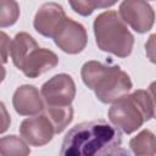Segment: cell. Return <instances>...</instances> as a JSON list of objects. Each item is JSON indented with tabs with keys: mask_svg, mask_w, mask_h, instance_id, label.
<instances>
[{
	"mask_svg": "<svg viewBox=\"0 0 156 156\" xmlns=\"http://www.w3.org/2000/svg\"><path fill=\"white\" fill-rule=\"evenodd\" d=\"M122 136L118 128L104 119L82 122L72 127L63 138L62 156H99L118 154Z\"/></svg>",
	"mask_w": 156,
	"mask_h": 156,
	"instance_id": "6da1fadb",
	"label": "cell"
},
{
	"mask_svg": "<svg viewBox=\"0 0 156 156\" xmlns=\"http://www.w3.org/2000/svg\"><path fill=\"white\" fill-rule=\"evenodd\" d=\"M83 83L102 104H112L128 94L133 87L129 76L119 66L88 61L80 69Z\"/></svg>",
	"mask_w": 156,
	"mask_h": 156,
	"instance_id": "7a4b0ae2",
	"label": "cell"
},
{
	"mask_svg": "<svg viewBox=\"0 0 156 156\" xmlns=\"http://www.w3.org/2000/svg\"><path fill=\"white\" fill-rule=\"evenodd\" d=\"M154 118V104L147 90L138 89L126 94L108 110L110 122L126 134H132L145 122Z\"/></svg>",
	"mask_w": 156,
	"mask_h": 156,
	"instance_id": "3957f363",
	"label": "cell"
},
{
	"mask_svg": "<svg viewBox=\"0 0 156 156\" xmlns=\"http://www.w3.org/2000/svg\"><path fill=\"white\" fill-rule=\"evenodd\" d=\"M94 35L100 50L117 57H127L132 54L134 37L126 22L116 11H105L94 20Z\"/></svg>",
	"mask_w": 156,
	"mask_h": 156,
	"instance_id": "277c9868",
	"label": "cell"
},
{
	"mask_svg": "<svg viewBox=\"0 0 156 156\" xmlns=\"http://www.w3.org/2000/svg\"><path fill=\"white\" fill-rule=\"evenodd\" d=\"M40 94L45 105L68 106L76 96V84L69 74L58 73L43 84Z\"/></svg>",
	"mask_w": 156,
	"mask_h": 156,
	"instance_id": "5b68a950",
	"label": "cell"
},
{
	"mask_svg": "<svg viewBox=\"0 0 156 156\" xmlns=\"http://www.w3.org/2000/svg\"><path fill=\"white\" fill-rule=\"evenodd\" d=\"M119 16L136 33L149 32L155 23V11L145 0H123Z\"/></svg>",
	"mask_w": 156,
	"mask_h": 156,
	"instance_id": "8992f818",
	"label": "cell"
},
{
	"mask_svg": "<svg viewBox=\"0 0 156 156\" xmlns=\"http://www.w3.org/2000/svg\"><path fill=\"white\" fill-rule=\"evenodd\" d=\"M20 134L28 145L39 147L51 141L56 133L52 122L43 112L23 119L20 126Z\"/></svg>",
	"mask_w": 156,
	"mask_h": 156,
	"instance_id": "52a82bcc",
	"label": "cell"
},
{
	"mask_svg": "<svg viewBox=\"0 0 156 156\" xmlns=\"http://www.w3.org/2000/svg\"><path fill=\"white\" fill-rule=\"evenodd\" d=\"M52 39L56 46L63 52L74 55L83 51L87 46L88 34L83 24L67 17Z\"/></svg>",
	"mask_w": 156,
	"mask_h": 156,
	"instance_id": "ba28073f",
	"label": "cell"
},
{
	"mask_svg": "<svg viewBox=\"0 0 156 156\" xmlns=\"http://www.w3.org/2000/svg\"><path fill=\"white\" fill-rule=\"evenodd\" d=\"M66 18L67 16L61 5L56 2H45L38 9L34 16L33 26L34 29L43 37L54 38Z\"/></svg>",
	"mask_w": 156,
	"mask_h": 156,
	"instance_id": "9c48e42d",
	"label": "cell"
},
{
	"mask_svg": "<svg viewBox=\"0 0 156 156\" xmlns=\"http://www.w3.org/2000/svg\"><path fill=\"white\" fill-rule=\"evenodd\" d=\"M57 63L58 57L54 51L37 45L27 54L18 69L28 78H37L56 67Z\"/></svg>",
	"mask_w": 156,
	"mask_h": 156,
	"instance_id": "30bf717a",
	"label": "cell"
},
{
	"mask_svg": "<svg viewBox=\"0 0 156 156\" xmlns=\"http://www.w3.org/2000/svg\"><path fill=\"white\" fill-rule=\"evenodd\" d=\"M43 96L34 85L24 84L18 87L12 96V106L21 116H34L44 110Z\"/></svg>",
	"mask_w": 156,
	"mask_h": 156,
	"instance_id": "8fae6325",
	"label": "cell"
},
{
	"mask_svg": "<svg viewBox=\"0 0 156 156\" xmlns=\"http://www.w3.org/2000/svg\"><path fill=\"white\" fill-rule=\"evenodd\" d=\"M37 45L38 44L34 40V38L28 33L26 32L17 33L15 38L11 40V46H10V56L12 58L13 65L18 68L22 61L24 60V57L27 56V54Z\"/></svg>",
	"mask_w": 156,
	"mask_h": 156,
	"instance_id": "7c38bea8",
	"label": "cell"
},
{
	"mask_svg": "<svg viewBox=\"0 0 156 156\" xmlns=\"http://www.w3.org/2000/svg\"><path fill=\"white\" fill-rule=\"evenodd\" d=\"M129 146L136 156L156 155V135L150 129H143L129 140Z\"/></svg>",
	"mask_w": 156,
	"mask_h": 156,
	"instance_id": "4fadbf2b",
	"label": "cell"
},
{
	"mask_svg": "<svg viewBox=\"0 0 156 156\" xmlns=\"http://www.w3.org/2000/svg\"><path fill=\"white\" fill-rule=\"evenodd\" d=\"M44 113L50 118L54 124L55 133H61L66 129V127L73 119V108L71 105L68 106H50L44 105Z\"/></svg>",
	"mask_w": 156,
	"mask_h": 156,
	"instance_id": "5bb4252c",
	"label": "cell"
},
{
	"mask_svg": "<svg viewBox=\"0 0 156 156\" xmlns=\"http://www.w3.org/2000/svg\"><path fill=\"white\" fill-rule=\"evenodd\" d=\"M118 0H69L74 12L80 16H90L96 9H107L113 6Z\"/></svg>",
	"mask_w": 156,
	"mask_h": 156,
	"instance_id": "9a60e30c",
	"label": "cell"
},
{
	"mask_svg": "<svg viewBox=\"0 0 156 156\" xmlns=\"http://www.w3.org/2000/svg\"><path fill=\"white\" fill-rule=\"evenodd\" d=\"M0 154L1 155H29L30 150L26 141L16 135H6L0 140Z\"/></svg>",
	"mask_w": 156,
	"mask_h": 156,
	"instance_id": "2e32d148",
	"label": "cell"
},
{
	"mask_svg": "<svg viewBox=\"0 0 156 156\" xmlns=\"http://www.w3.org/2000/svg\"><path fill=\"white\" fill-rule=\"evenodd\" d=\"M20 17V6L16 0H1V28L10 27L16 23Z\"/></svg>",
	"mask_w": 156,
	"mask_h": 156,
	"instance_id": "e0dca14e",
	"label": "cell"
},
{
	"mask_svg": "<svg viewBox=\"0 0 156 156\" xmlns=\"http://www.w3.org/2000/svg\"><path fill=\"white\" fill-rule=\"evenodd\" d=\"M145 51H146V56L150 60V62L156 65V33L149 37L145 44Z\"/></svg>",
	"mask_w": 156,
	"mask_h": 156,
	"instance_id": "ac0fdd59",
	"label": "cell"
},
{
	"mask_svg": "<svg viewBox=\"0 0 156 156\" xmlns=\"http://www.w3.org/2000/svg\"><path fill=\"white\" fill-rule=\"evenodd\" d=\"M10 46H11V41L7 37L6 33L1 32V51H2V62L6 63L7 61V52L10 54Z\"/></svg>",
	"mask_w": 156,
	"mask_h": 156,
	"instance_id": "d6986e66",
	"label": "cell"
},
{
	"mask_svg": "<svg viewBox=\"0 0 156 156\" xmlns=\"http://www.w3.org/2000/svg\"><path fill=\"white\" fill-rule=\"evenodd\" d=\"M154 118H156V113H155V117H154Z\"/></svg>",
	"mask_w": 156,
	"mask_h": 156,
	"instance_id": "ffe728a7",
	"label": "cell"
}]
</instances>
